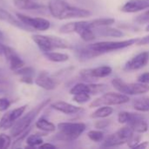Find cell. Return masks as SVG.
Returning <instances> with one entry per match:
<instances>
[{"label": "cell", "instance_id": "f6af8a7d", "mask_svg": "<svg viewBox=\"0 0 149 149\" xmlns=\"http://www.w3.org/2000/svg\"><path fill=\"white\" fill-rule=\"evenodd\" d=\"M145 30H146V31H149V24L147 25V26H146Z\"/></svg>", "mask_w": 149, "mask_h": 149}, {"label": "cell", "instance_id": "3957f363", "mask_svg": "<svg viewBox=\"0 0 149 149\" xmlns=\"http://www.w3.org/2000/svg\"><path fill=\"white\" fill-rule=\"evenodd\" d=\"M58 133L56 139L64 141H72L77 140L86 129V125L83 122H61L57 126Z\"/></svg>", "mask_w": 149, "mask_h": 149}, {"label": "cell", "instance_id": "7bdbcfd3", "mask_svg": "<svg viewBox=\"0 0 149 149\" xmlns=\"http://www.w3.org/2000/svg\"><path fill=\"white\" fill-rule=\"evenodd\" d=\"M3 48H4V45L0 44V55L3 54Z\"/></svg>", "mask_w": 149, "mask_h": 149}, {"label": "cell", "instance_id": "ba28073f", "mask_svg": "<svg viewBox=\"0 0 149 149\" xmlns=\"http://www.w3.org/2000/svg\"><path fill=\"white\" fill-rule=\"evenodd\" d=\"M134 131L129 126H125L120 128L115 133L108 135L104 139L102 147L104 148H114L124 145L128 142L132 135L134 134Z\"/></svg>", "mask_w": 149, "mask_h": 149}, {"label": "cell", "instance_id": "b9f144b4", "mask_svg": "<svg viewBox=\"0 0 149 149\" xmlns=\"http://www.w3.org/2000/svg\"><path fill=\"white\" fill-rule=\"evenodd\" d=\"M39 148H56V146L51 143H43L39 146Z\"/></svg>", "mask_w": 149, "mask_h": 149}, {"label": "cell", "instance_id": "f546056e", "mask_svg": "<svg viewBox=\"0 0 149 149\" xmlns=\"http://www.w3.org/2000/svg\"><path fill=\"white\" fill-rule=\"evenodd\" d=\"M44 141L41 137L40 134H31L30 135L27 140H26V143L29 147L31 148H34V147H39L41 144H43Z\"/></svg>", "mask_w": 149, "mask_h": 149}, {"label": "cell", "instance_id": "8992f818", "mask_svg": "<svg viewBox=\"0 0 149 149\" xmlns=\"http://www.w3.org/2000/svg\"><path fill=\"white\" fill-rule=\"evenodd\" d=\"M130 101V98L128 95L121 93H114V92H107L102 94L100 97L93 100L89 107H99L101 106H119L128 103Z\"/></svg>", "mask_w": 149, "mask_h": 149}, {"label": "cell", "instance_id": "603a6c76", "mask_svg": "<svg viewBox=\"0 0 149 149\" xmlns=\"http://www.w3.org/2000/svg\"><path fill=\"white\" fill-rule=\"evenodd\" d=\"M133 107L141 113L149 112V97L142 96L133 100Z\"/></svg>", "mask_w": 149, "mask_h": 149}, {"label": "cell", "instance_id": "8fae6325", "mask_svg": "<svg viewBox=\"0 0 149 149\" xmlns=\"http://www.w3.org/2000/svg\"><path fill=\"white\" fill-rule=\"evenodd\" d=\"M17 18L25 25L38 31H46L50 28V22L43 17H31L22 13H17Z\"/></svg>", "mask_w": 149, "mask_h": 149}, {"label": "cell", "instance_id": "4dcf8cb0", "mask_svg": "<svg viewBox=\"0 0 149 149\" xmlns=\"http://www.w3.org/2000/svg\"><path fill=\"white\" fill-rule=\"evenodd\" d=\"M8 87H9L8 79L5 76L3 70L0 68V95L4 94L7 92Z\"/></svg>", "mask_w": 149, "mask_h": 149}, {"label": "cell", "instance_id": "4316f807", "mask_svg": "<svg viewBox=\"0 0 149 149\" xmlns=\"http://www.w3.org/2000/svg\"><path fill=\"white\" fill-rule=\"evenodd\" d=\"M36 127L41 131H44L45 133H52L56 130V126L44 118L39 119L36 122Z\"/></svg>", "mask_w": 149, "mask_h": 149}, {"label": "cell", "instance_id": "ab89813d", "mask_svg": "<svg viewBox=\"0 0 149 149\" xmlns=\"http://www.w3.org/2000/svg\"><path fill=\"white\" fill-rule=\"evenodd\" d=\"M137 45H149V35L143 37V38H140L139 41L136 44Z\"/></svg>", "mask_w": 149, "mask_h": 149}, {"label": "cell", "instance_id": "1f68e13d", "mask_svg": "<svg viewBox=\"0 0 149 149\" xmlns=\"http://www.w3.org/2000/svg\"><path fill=\"white\" fill-rule=\"evenodd\" d=\"M72 100L78 104H85V103H87L89 100H91V95L86 93L74 94L72 97Z\"/></svg>", "mask_w": 149, "mask_h": 149}, {"label": "cell", "instance_id": "6da1fadb", "mask_svg": "<svg viewBox=\"0 0 149 149\" xmlns=\"http://www.w3.org/2000/svg\"><path fill=\"white\" fill-rule=\"evenodd\" d=\"M48 9L51 15L59 20L84 18L92 15L89 10L71 5L63 0H51L48 4Z\"/></svg>", "mask_w": 149, "mask_h": 149}, {"label": "cell", "instance_id": "f35d334b", "mask_svg": "<svg viewBox=\"0 0 149 149\" xmlns=\"http://www.w3.org/2000/svg\"><path fill=\"white\" fill-rule=\"evenodd\" d=\"M138 81L144 83V84H148L149 85V72H144L142 74H141L138 77Z\"/></svg>", "mask_w": 149, "mask_h": 149}, {"label": "cell", "instance_id": "44dd1931", "mask_svg": "<svg viewBox=\"0 0 149 149\" xmlns=\"http://www.w3.org/2000/svg\"><path fill=\"white\" fill-rule=\"evenodd\" d=\"M13 4L20 10H38L45 6L31 0H13Z\"/></svg>", "mask_w": 149, "mask_h": 149}, {"label": "cell", "instance_id": "d590c367", "mask_svg": "<svg viewBox=\"0 0 149 149\" xmlns=\"http://www.w3.org/2000/svg\"><path fill=\"white\" fill-rule=\"evenodd\" d=\"M10 143H11V140L10 136L4 134H0V149H6L10 148Z\"/></svg>", "mask_w": 149, "mask_h": 149}, {"label": "cell", "instance_id": "74e56055", "mask_svg": "<svg viewBox=\"0 0 149 149\" xmlns=\"http://www.w3.org/2000/svg\"><path fill=\"white\" fill-rule=\"evenodd\" d=\"M111 123L110 120H100V121H97L95 123V128L97 129H104L106 128L107 126H109V124Z\"/></svg>", "mask_w": 149, "mask_h": 149}, {"label": "cell", "instance_id": "5bb4252c", "mask_svg": "<svg viewBox=\"0 0 149 149\" xmlns=\"http://www.w3.org/2000/svg\"><path fill=\"white\" fill-rule=\"evenodd\" d=\"M34 81L37 86L47 91L53 90L58 86L57 80L54 78H52L47 72L45 71L40 72Z\"/></svg>", "mask_w": 149, "mask_h": 149}, {"label": "cell", "instance_id": "2e32d148", "mask_svg": "<svg viewBox=\"0 0 149 149\" xmlns=\"http://www.w3.org/2000/svg\"><path fill=\"white\" fill-rule=\"evenodd\" d=\"M54 110L65 114H75L82 111V108L65 101H56L51 106Z\"/></svg>", "mask_w": 149, "mask_h": 149}, {"label": "cell", "instance_id": "d6986e66", "mask_svg": "<svg viewBox=\"0 0 149 149\" xmlns=\"http://www.w3.org/2000/svg\"><path fill=\"white\" fill-rule=\"evenodd\" d=\"M15 73L20 76V81L25 84H32L34 82L33 75L35 73V70L30 66H23L22 68L18 69L15 72Z\"/></svg>", "mask_w": 149, "mask_h": 149}, {"label": "cell", "instance_id": "83f0119b", "mask_svg": "<svg viewBox=\"0 0 149 149\" xmlns=\"http://www.w3.org/2000/svg\"><path fill=\"white\" fill-rule=\"evenodd\" d=\"M14 122L15 121L10 117V112L6 113L0 120V130H6L8 128H10L13 126Z\"/></svg>", "mask_w": 149, "mask_h": 149}, {"label": "cell", "instance_id": "52a82bcc", "mask_svg": "<svg viewBox=\"0 0 149 149\" xmlns=\"http://www.w3.org/2000/svg\"><path fill=\"white\" fill-rule=\"evenodd\" d=\"M112 85L119 93L127 95H141L149 92V85L139 81L137 83H127L116 78L112 80Z\"/></svg>", "mask_w": 149, "mask_h": 149}, {"label": "cell", "instance_id": "e0dca14e", "mask_svg": "<svg viewBox=\"0 0 149 149\" xmlns=\"http://www.w3.org/2000/svg\"><path fill=\"white\" fill-rule=\"evenodd\" d=\"M96 37H113V38H121L124 36L122 31L113 28L110 25L100 26L93 29Z\"/></svg>", "mask_w": 149, "mask_h": 149}, {"label": "cell", "instance_id": "8d00e7d4", "mask_svg": "<svg viewBox=\"0 0 149 149\" xmlns=\"http://www.w3.org/2000/svg\"><path fill=\"white\" fill-rule=\"evenodd\" d=\"M10 106V102L6 98H0V112L6 111Z\"/></svg>", "mask_w": 149, "mask_h": 149}, {"label": "cell", "instance_id": "277c9868", "mask_svg": "<svg viewBox=\"0 0 149 149\" xmlns=\"http://www.w3.org/2000/svg\"><path fill=\"white\" fill-rule=\"evenodd\" d=\"M32 40L43 52H52L56 49H69L72 47L67 40L56 36L35 34L32 36Z\"/></svg>", "mask_w": 149, "mask_h": 149}, {"label": "cell", "instance_id": "7c38bea8", "mask_svg": "<svg viewBox=\"0 0 149 149\" xmlns=\"http://www.w3.org/2000/svg\"><path fill=\"white\" fill-rule=\"evenodd\" d=\"M149 62V52H142L133 57L129 59L124 65V70L130 72V71H136L143 68L146 66Z\"/></svg>", "mask_w": 149, "mask_h": 149}, {"label": "cell", "instance_id": "5b68a950", "mask_svg": "<svg viewBox=\"0 0 149 149\" xmlns=\"http://www.w3.org/2000/svg\"><path fill=\"white\" fill-rule=\"evenodd\" d=\"M140 38H129L126 40H120V41H100L93 44L88 45V46L94 50L95 52H99L100 55L110 52H114V51H119L122 50L127 47H130L139 41Z\"/></svg>", "mask_w": 149, "mask_h": 149}, {"label": "cell", "instance_id": "d4e9b609", "mask_svg": "<svg viewBox=\"0 0 149 149\" xmlns=\"http://www.w3.org/2000/svg\"><path fill=\"white\" fill-rule=\"evenodd\" d=\"M44 56L50 61L52 62H56V63H63L65 62L69 59V55L66 53H62V52H44Z\"/></svg>", "mask_w": 149, "mask_h": 149}, {"label": "cell", "instance_id": "7a4b0ae2", "mask_svg": "<svg viewBox=\"0 0 149 149\" xmlns=\"http://www.w3.org/2000/svg\"><path fill=\"white\" fill-rule=\"evenodd\" d=\"M50 101H51V99H47L42 101L34 109L30 111L25 116L20 117L18 120H17L16 122H14L13 126L10 127V134L14 137H17L20 135L22 133H24L25 130H27L30 127V125L31 124V122L34 120V119L50 103Z\"/></svg>", "mask_w": 149, "mask_h": 149}, {"label": "cell", "instance_id": "ee69618b", "mask_svg": "<svg viewBox=\"0 0 149 149\" xmlns=\"http://www.w3.org/2000/svg\"><path fill=\"white\" fill-rule=\"evenodd\" d=\"M3 34L2 33V31H0V39H3Z\"/></svg>", "mask_w": 149, "mask_h": 149}, {"label": "cell", "instance_id": "836d02e7", "mask_svg": "<svg viewBox=\"0 0 149 149\" xmlns=\"http://www.w3.org/2000/svg\"><path fill=\"white\" fill-rule=\"evenodd\" d=\"M141 141V135L138 133H134L132 137L127 142V145L130 148H135V147Z\"/></svg>", "mask_w": 149, "mask_h": 149}, {"label": "cell", "instance_id": "30bf717a", "mask_svg": "<svg viewBox=\"0 0 149 149\" xmlns=\"http://www.w3.org/2000/svg\"><path fill=\"white\" fill-rule=\"evenodd\" d=\"M107 86L105 84H95V83H78L73 86L71 90L70 93L72 95L78 94V93H89L90 95H96L100 93H103L107 90Z\"/></svg>", "mask_w": 149, "mask_h": 149}, {"label": "cell", "instance_id": "9a60e30c", "mask_svg": "<svg viewBox=\"0 0 149 149\" xmlns=\"http://www.w3.org/2000/svg\"><path fill=\"white\" fill-rule=\"evenodd\" d=\"M149 8V0H128L125 3L120 10L126 13H135Z\"/></svg>", "mask_w": 149, "mask_h": 149}, {"label": "cell", "instance_id": "ffe728a7", "mask_svg": "<svg viewBox=\"0 0 149 149\" xmlns=\"http://www.w3.org/2000/svg\"><path fill=\"white\" fill-rule=\"evenodd\" d=\"M144 117L141 113H133V112H120L118 115V121L120 124H125L128 125L134 120Z\"/></svg>", "mask_w": 149, "mask_h": 149}, {"label": "cell", "instance_id": "ac0fdd59", "mask_svg": "<svg viewBox=\"0 0 149 149\" xmlns=\"http://www.w3.org/2000/svg\"><path fill=\"white\" fill-rule=\"evenodd\" d=\"M0 20L7 22L10 24H11L15 27L20 28V29H23V30H30L31 29L29 26L23 24L18 18H16L12 14H10L6 10L3 9L2 7H0Z\"/></svg>", "mask_w": 149, "mask_h": 149}, {"label": "cell", "instance_id": "60d3db41", "mask_svg": "<svg viewBox=\"0 0 149 149\" xmlns=\"http://www.w3.org/2000/svg\"><path fill=\"white\" fill-rule=\"evenodd\" d=\"M149 145V142L148 141H144V142H140L136 147H135V148H140V149H145L147 148L148 147Z\"/></svg>", "mask_w": 149, "mask_h": 149}, {"label": "cell", "instance_id": "d6a6232c", "mask_svg": "<svg viewBox=\"0 0 149 149\" xmlns=\"http://www.w3.org/2000/svg\"><path fill=\"white\" fill-rule=\"evenodd\" d=\"M26 107H27V106H26V105H24V106H22V107H17V108H16V109L10 111V117H11V119H12L14 121H16L17 120H18V119L24 114V113Z\"/></svg>", "mask_w": 149, "mask_h": 149}, {"label": "cell", "instance_id": "7402d4cb", "mask_svg": "<svg viewBox=\"0 0 149 149\" xmlns=\"http://www.w3.org/2000/svg\"><path fill=\"white\" fill-rule=\"evenodd\" d=\"M76 54H77L79 59L81 60V61H86V60H88V59L96 58L98 56H100V54L99 52H97L94 50L91 49L88 45L86 46V47H83V48L79 49L76 52Z\"/></svg>", "mask_w": 149, "mask_h": 149}, {"label": "cell", "instance_id": "e575fe53", "mask_svg": "<svg viewBox=\"0 0 149 149\" xmlns=\"http://www.w3.org/2000/svg\"><path fill=\"white\" fill-rule=\"evenodd\" d=\"M134 22L138 24H143L149 23V8L148 10L142 12L141 15L137 16L134 18Z\"/></svg>", "mask_w": 149, "mask_h": 149}, {"label": "cell", "instance_id": "f1b7e54d", "mask_svg": "<svg viewBox=\"0 0 149 149\" xmlns=\"http://www.w3.org/2000/svg\"><path fill=\"white\" fill-rule=\"evenodd\" d=\"M88 138L93 142H102L105 139V134L100 129L97 130H90L87 133Z\"/></svg>", "mask_w": 149, "mask_h": 149}, {"label": "cell", "instance_id": "4fadbf2b", "mask_svg": "<svg viewBox=\"0 0 149 149\" xmlns=\"http://www.w3.org/2000/svg\"><path fill=\"white\" fill-rule=\"evenodd\" d=\"M3 55L7 58L9 65H10V68L11 71L16 72L24 65V62L23 61V59L15 52V51L12 48L4 45Z\"/></svg>", "mask_w": 149, "mask_h": 149}, {"label": "cell", "instance_id": "484cf974", "mask_svg": "<svg viewBox=\"0 0 149 149\" xmlns=\"http://www.w3.org/2000/svg\"><path fill=\"white\" fill-rule=\"evenodd\" d=\"M113 113V108L111 106H101L97 110H95L92 114V119H105L109 117Z\"/></svg>", "mask_w": 149, "mask_h": 149}, {"label": "cell", "instance_id": "9c48e42d", "mask_svg": "<svg viewBox=\"0 0 149 149\" xmlns=\"http://www.w3.org/2000/svg\"><path fill=\"white\" fill-rule=\"evenodd\" d=\"M113 72V69L109 65H101L95 68H85L79 72V77L86 82L92 83L97 79L106 78Z\"/></svg>", "mask_w": 149, "mask_h": 149}, {"label": "cell", "instance_id": "cb8c5ba5", "mask_svg": "<svg viewBox=\"0 0 149 149\" xmlns=\"http://www.w3.org/2000/svg\"><path fill=\"white\" fill-rule=\"evenodd\" d=\"M127 126H129L134 133H138L141 134L146 133L148 130V124L146 121L145 117L139 118L131 122L130 124H128Z\"/></svg>", "mask_w": 149, "mask_h": 149}]
</instances>
